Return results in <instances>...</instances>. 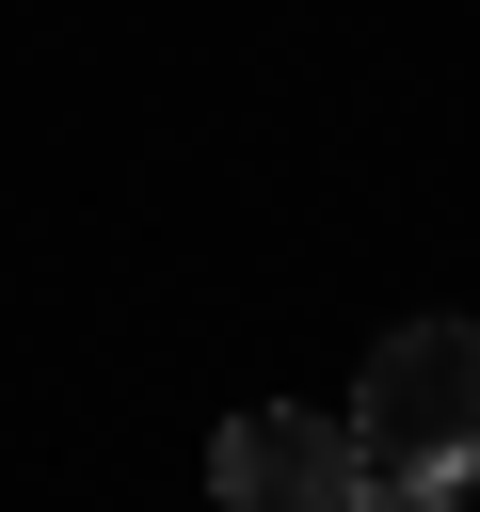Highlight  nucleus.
Wrapping results in <instances>:
<instances>
[{"label": "nucleus", "mask_w": 480, "mask_h": 512, "mask_svg": "<svg viewBox=\"0 0 480 512\" xmlns=\"http://www.w3.org/2000/svg\"><path fill=\"white\" fill-rule=\"evenodd\" d=\"M352 464H432V480L480 464V320H400L352 368Z\"/></svg>", "instance_id": "nucleus-1"}, {"label": "nucleus", "mask_w": 480, "mask_h": 512, "mask_svg": "<svg viewBox=\"0 0 480 512\" xmlns=\"http://www.w3.org/2000/svg\"><path fill=\"white\" fill-rule=\"evenodd\" d=\"M208 496H224V512H352V416H304V400L224 416Z\"/></svg>", "instance_id": "nucleus-2"}, {"label": "nucleus", "mask_w": 480, "mask_h": 512, "mask_svg": "<svg viewBox=\"0 0 480 512\" xmlns=\"http://www.w3.org/2000/svg\"><path fill=\"white\" fill-rule=\"evenodd\" d=\"M352 512H448L432 464H352Z\"/></svg>", "instance_id": "nucleus-3"}]
</instances>
